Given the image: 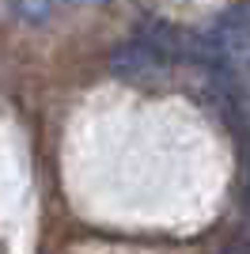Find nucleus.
<instances>
[{
    "mask_svg": "<svg viewBox=\"0 0 250 254\" xmlns=\"http://www.w3.org/2000/svg\"><path fill=\"white\" fill-rule=\"evenodd\" d=\"M110 72L129 84H156L171 72V61L163 53H156L144 38H136V42H122L110 53Z\"/></svg>",
    "mask_w": 250,
    "mask_h": 254,
    "instance_id": "1",
    "label": "nucleus"
},
{
    "mask_svg": "<svg viewBox=\"0 0 250 254\" xmlns=\"http://www.w3.org/2000/svg\"><path fill=\"white\" fill-rule=\"evenodd\" d=\"M220 254H250V228H243L239 235H231L228 243L220 247Z\"/></svg>",
    "mask_w": 250,
    "mask_h": 254,
    "instance_id": "3",
    "label": "nucleus"
},
{
    "mask_svg": "<svg viewBox=\"0 0 250 254\" xmlns=\"http://www.w3.org/2000/svg\"><path fill=\"white\" fill-rule=\"evenodd\" d=\"M8 8H11V15H15V19L38 27V23H50V19H53L57 0H8Z\"/></svg>",
    "mask_w": 250,
    "mask_h": 254,
    "instance_id": "2",
    "label": "nucleus"
},
{
    "mask_svg": "<svg viewBox=\"0 0 250 254\" xmlns=\"http://www.w3.org/2000/svg\"><path fill=\"white\" fill-rule=\"evenodd\" d=\"M243 205H247V216H250V182H247V190H243Z\"/></svg>",
    "mask_w": 250,
    "mask_h": 254,
    "instance_id": "4",
    "label": "nucleus"
}]
</instances>
